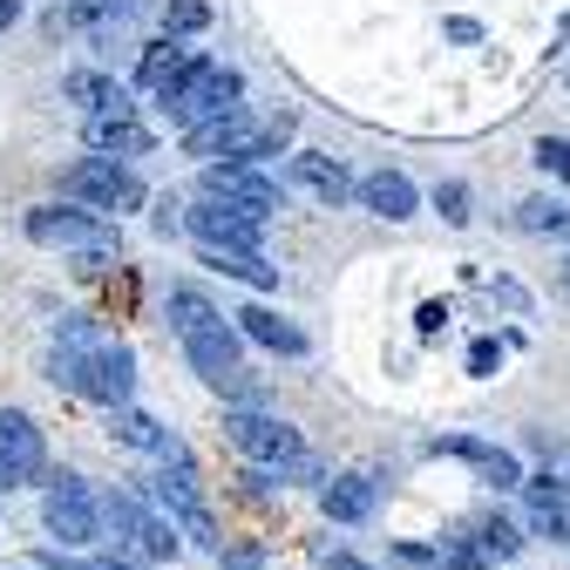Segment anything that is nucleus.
<instances>
[{"label": "nucleus", "mask_w": 570, "mask_h": 570, "mask_svg": "<svg viewBox=\"0 0 570 570\" xmlns=\"http://www.w3.org/2000/svg\"><path fill=\"white\" fill-rule=\"evenodd\" d=\"M61 197L68 204H89V210H116V218H122V210H136L150 190H142V177L122 157H96L89 150V157H76V164L61 170Z\"/></svg>", "instance_id": "obj_1"}, {"label": "nucleus", "mask_w": 570, "mask_h": 570, "mask_svg": "<svg viewBox=\"0 0 570 570\" xmlns=\"http://www.w3.org/2000/svg\"><path fill=\"white\" fill-rule=\"evenodd\" d=\"M225 435H232V449H238L245 462H258V469H293V462L306 455L299 428L278 421V414H258V407H232V414H225Z\"/></svg>", "instance_id": "obj_6"}, {"label": "nucleus", "mask_w": 570, "mask_h": 570, "mask_svg": "<svg viewBox=\"0 0 570 570\" xmlns=\"http://www.w3.org/2000/svg\"><path fill=\"white\" fill-rule=\"evenodd\" d=\"M150 503L190 537V543H204V550H225V537H218V517H210V503H204V489H197V469L190 462H164L157 469V482H150Z\"/></svg>", "instance_id": "obj_4"}, {"label": "nucleus", "mask_w": 570, "mask_h": 570, "mask_svg": "<svg viewBox=\"0 0 570 570\" xmlns=\"http://www.w3.org/2000/svg\"><path fill=\"white\" fill-rule=\"evenodd\" d=\"M197 258L210 272H225V278H245L252 293H272V285H278V265L265 252H245V245H197Z\"/></svg>", "instance_id": "obj_18"}, {"label": "nucleus", "mask_w": 570, "mask_h": 570, "mask_svg": "<svg viewBox=\"0 0 570 570\" xmlns=\"http://www.w3.org/2000/svg\"><path fill=\"white\" fill-rule=\"evenodd\" d=\"M530 449L543 455V475H550V482L570 495V442H543V435H530Z\"/></svg>", "instance_id": "obj_28"}, {"label": "nucleus", "mask_w": 570, "mask_h": 570, "mask_svg": "<svg viewBox=\"0 0 570 570\" xmlns=\"http://www.w3.org/2000/svg\"><path fill=\"white\" fill-rule=\"evenodd\" d=\"M517 225L537 232V238H570V204H557V197H523V204H517Z\"/></svg>", "instance_id": "obj_24"}, {"label": "nucleus", "mask_w": 570, "mask_h": 570, "mask_svg": "<svg viewBox=\"0 0 570 570\" xmlns=\"http://www.w3.org/2000/svg\"><path fill=\"white\" fill-rule=\"evenodd\" d=\"M414 204H421V190L401 170H367L361 177V210H374V218L401 225V218H414Z\"/></svg>", "instance_id": "obj_17"}, {"label": "nucleus", "mask_w": 570, "mask_h": 570, "mask_svg": "<svg viewBox=\"0 0 570 570\" xmlns=\"http://www.w3.org/2000/svg\"><path fill=\"white\" fill-rule=\"evenodd\" d=\"M204 28H210V0H164V35L190 41V35H204Z\"/></svg>", "instance_id": "obj_25"}, {"label": "nucleus", "mask_w": 570, "mask_h": 570, "mask_svg": "<svg viewBox=\"0 0 570 570\" xmlns=\"http://www.w3.org/2000/svg\"><path fill=\"white\" fill-rule=\"evenodd\" d=\"M82 394H96L102 407H129V394H136V353L122 340L82 353Z\"/></svg>", "instance_id": "obj_12"}, {"label": "nucleus", "mask_w": 570, "mask_h": 570, "mask_svg": "<svg viewBox=\"0 0 570 570\" xmlns=\"http://www.w3.org/2000/svg\"><path fill=\"white\" fill-rule=\"evenodd\" d=\"M293 184H299L306 197H320V204L361 197V177H353L340 157H326V150H299V157H293Z\"/></svg>", "instance_id": "obj_15"}, {"label": "nucleus", "mask_w": 570, "mask_h": 570, "mask_svg": "<svg viewBox=\"0 0 570 570\" xmlns=\"http://www.w3.org/2000/svg\"><path fill=\"white\" fill-rule=\"evenodd\" d=\"M164 109H170L177 136H190V129H204V122H218V116L245 109V76H238V68H225V61H204L197 76L164 102Z\"/></svg>", "instance_id": "obj_3"}, {"label": "nucleus", "mask_w": 570, "mask_h": 570, "mask_svg": "<svg viewBox=\"0 0 570 570\" xmlns=\"http://www.w3.org/2000/svg\"><path fill=\"white\" fill-rule=\"evenodd\" d=\"M136 8H142V0H76V21L102 28V21H129Z\"/></svg>", "instance_id": "obj_29"}, {"label": "nucleus", "mask_w": 570, "mask_h": 570, "mask_svg": "<svg viewBox=\"0 0 570 570\" xmlns=\"http://www.w3.org/2000/svg\"><path fill=\"white\" fill-rule=\"evenodd\" d=\"M170 333L177 340H197V333H210V326H225V313L218 306H210L204 293H197V285H170Z\"/></svg>", "instance_id": "obj_23"}, {"label": "nucleus", "mask_w": 570, "mask_h": 570, "mask_svg": "<svg viewBox=\"0 0 570 570\" xmlns=\"http://www.w3.org/2000/svg\"><path fill=\"white\" fill-rule=\"evenodd\" d=\"M530 489V530L550 537V543H570V495L543 475V482H523Z\"/></svg>", "instance_id": "obj_22"}, {"label": "nucleus", "mask_w": 570, "mask_h": 570, "mask_svg": "<svg viewBox=\"0 0 570 570\" xmlns=\"http://www.w3.org/2000/svg\"><path fill=\"white\" fill-rule=\"evenodd\" d=\"M41 469H48V442H41L35 414L0 407V489H28L41 482Z\"/></svg>", "instance_id": "obj_9"}, {"label": "nucleus", "mask_w": 570, "mask_h": 570, "mask_svg": "<svg viewBox=\"0 0 570 570\" xmlns=\"http://www.w3.org/2000/svg\"><path fill=\"white\" fill-rule=\"evenodd\" d=\"M326 570H374V563H361V557H346V550H340V557H326Z\"/></svg>", "instance_id": "obj_36"}, {"label": "nucleus", "mask_w": 570, "mask_h": 570, "mask_svg": "<svg viewBox=\"0 0 570 570\" xmlns=\"http://www.w3.org/2000/svg\"><path fill=\"white\" fill-rule=\"evenodd\" d=\"M204 197H232V204H252V210H278V184L258 170V164H204Z\"/></svg>", "instance_id": "obj_13"}, {"label": "nucleus", "mask_w": 570, "mask_h": 570, "mask_svg": "<svg viewBox=\"0 0 570 570\" xmlns=\"http://www.w3.org/2000/svg\"><path fill=\"white\" fill-rule=\"evenodd\" d=\"M232 320H238V333H245V340H258V346L285 353V361H299V353H306V333H299L293 320H278L272 306H245V313H232Z\"/></svg>", "instance_id": "obj_20"}, {"label": "nucleus", "mask_w": 570, "mask_h": 570, "mask_svg": "<svg viewBox=\"0 0 570 570\" xmlns=\"http://www.w3.org/2000/svg\"><path fill=\"white\" fill-rule=\"evenodd\" d=\"M563 299H570V258H563Z\"/></svg>", "instance_id": "obj_37"}, {"label": "nucleus", "mask_w": 570, "mask_h": 570, "mask_svg": "<svg viewBox=\"0 0 570 570\" xmlns=\"http://www.w3.org/2000/svg\"><path fill=\"white\" fill-rule=\"evenodd\" d=\"M21 8H28V0H0V28H14V21H21Z\"/></svg>", "instance_id": "obj_35"}, {"label": "nucleus", "mask_w": 570, "mask_h": 570, "mask_svg": "<svg viewBox=\"0 0 570 570\" xmlns=\"http://www.w3.org/2000/svg\"><path fill=\"white\" fill-rule=\"evenodd\" d=\"M374 475H340V482H326L320 489V510L333 517V523H367L374 517Z\"/></svg>", "instance_id": "obj_21"}, {"label": "nucleus", "mask_w": 570, "mask_h": 570, "mask_svg": "<svg viewBox=\"0 0 570 570\" xmlns=\"http://www.w3.org/2000/svg\"><path fill=\"white\" fill-rule=\"evenodd\" d=\"M116 435H122L129 449H142V455H164V462H190V455H184V442L170 435L164 421H150L142 407H116Z\"/></svg>", "instance_id": "obj_19"}, {"label": "nucleus", "mask_w": 570, "mask_h": 570, "mask_svg": "<svg viewBox=\"0 0 570 570\" xmlns=\"http://www.w3.org/2000/svg\"><path fill=\"white\" fill-rule=\"evenodd\" d=\"M435 210L449 225H469V184H435Z\"/></svg>", "instance_id": "obj_31"}, {"label": "nucleus", "mask_w": 570, "mask_h": 570, "mask_svg": "<svg viewBox=\"0 0 570 570\" xmlns=\"http://www.w3.org/2000/svg\"><path fill=\"white\" fill-rule=\"evenodd\" d=\"M475 543H482L489 557H517V550H523V530L503 523V517H489V523H475Z\"/></svg>", "instance_id": "obj_26"}, {"label": "nucleus", "mask_w": 570, "mask_h": 570, "mask_svg": "<svg viewBox=\"0 0 570 570\" xmlns=\"http://www.w3.org/2000/svg\"><path fill=\"white\" fill-rule=\"evenodd\" d=\"M197 68H204V55H197L190 41L164 35V41L142 48V61H136V89H142V96H157V102H170V96L197 76Z\"/></svg>", "instance_id": "obj_10"}, {"label": "nucleus", "mask_w": 570, "mask_h": 570, "mask_svg": "<svg viewBox=\"0 0 570 570\" xmlns=\"http://www.w3.org/2000/svg\"><path fill=\"white\" fill-rule=\"evenodd\" d=\"M537 164H543L557 184H570V136H543V142H537Z\"/></svg>", "instance_id": "obj_30"}, {"label": "nucleus", "mask_w": 570, "mask_h": 570, "mask_svg": "<svg viewBox=\"0 0 570 570\" xmlns=\"http://www.w3.org/2000/svg\"><path fill=\"white\" fill-rule=\"evenodd\" d=\"M61 102H76L82 116H116V109H136L129 89L116 76H102V68H68L61 76Z\"/></svg>", "instance_id": "obj_16"}, {"label": "nucleus", "mask_w": 570, "mask_h": 570, "mask_svg": "<svg viewBox=\"0 0 570 570\" xmlns=\"http://www.w3.org/2000/svg\"><path fill=\"white\" fill-rule=\"evenodd\" d=\"M28 238L48 252H122V232L89 204H35L28 210Z\"/></svg>", "instance_id": "obj_2"}, {"label": "nucleus", "mask_w": 570, "mask_h": 570, "mask_svg": "<svg viewBox=\"0 0 570 570\" xmlns=\"http://www.w3.org/2000/svg\"><path fill=\"white\" fill-rule=\"evenodd\" d=\"M495 367H503V346H495V340H475V346H469V374H475V381H489Z\"/></svg>", "instance_id": "obj_32"}, {"label": "nucleus", "mask_w": 570, "mask_h": 570, "mask_svg": "<svg viewBox=\"0 0 570 570\" xmlns=\"http://www.w3.org/2000/svg\"><path fill=\"white\" fill-rule=\"evenodd\" d=\"M102 523L116 530V543L142 563H170L177 557V523L157 517L142 495H102Z\"/></svg>", "instance_id": "obj_5"}, {"label": "nucleus", "mask_w": 570, "mask_h": 570, "mask_svg": "<svg viewBox=\"0 0 570 570\" xmlns=\"http://www.w3.org/2000/svg\"><path fill=\"white\" fill-rule=\"evenodd\" d=\"M184 225L197 245H245V252H265V210L252 204H232V197H197L184 210Z\"/></svg>", "instance_id": "obj_8"}, {"label": "nucleus", "mask_w": 570, "mask_h": 570, "mask_svg": "<svg viewBox=\"0 0 570 570\" xmlns=\"http://www.w3.org/2000/svg\"><path fill=\"white\" fill-rule=\"evenodd\" d=\"M442 326H449V306H442V299H428V306L414 313V333H421V340H435Z\"/></svg>", "instance_id": "obj_33"}, {"label": "nucleus", "mask_w": 570, "mask_h": 570, "mask_svg": "<svg viewBox=\"0 0 570 570\" xmlns=\"http://www.w3.org/2000/svg\"><path fill=\"white\" fill-rule=\"evenodd\" d=\"M442 563H449V570H495V557H489L475 537H449V543H442Z\"/></svg>", "instance_id": "obj_27"}, {"label": "nucleus", "mask_w": 570, "mask_h": 570, "mask_svg": "<svg viewBox=\"0 0 570 570\" xmlns=\"http://www.w3.org/2000/svg\"><path fill=\"white\" fill-rule=\"evenodd\" d=\"M41 523H48V537H61V550H89L102 537V503L89 495L82 475H55L41 495Z\"/></svg>", "instance_id": "obj_7"}, {"label": "nucleus", "mask_w": 570, "mask_h": 570, "mask_svg": "<svg viewBox=\"0 0 570 570\" xmlns=\"http://www.w3.org/2000/svg\"><path fill=\"white\" fill-rule=\"evenodd\" d=\"M435 455H455V462H469L482 482H495V489H523V462L510 455V449H495V442H475V435H442L435 442Z\"/></svg>", "instance_id": "obj_14"}, {"label": "nucleus", "mask_w": 570, "mask_h": 570, "mask_svg": "<svg viewBox=\"0 0 570 570\" xmlns=\"http://www.w3.org/2000/svg\"><path fill=\"white\" fill-rule=\"evenodd\" d=\"M82 142H89V150L96 157H150L157 150V129L150 122H142L136 109H116V116H82Z\"/></svg>", "instance_id": "obj_11"}, {"label": "nucleus", "mask_w": 570, "mask_h": 570, "mask_svg": "<svg viewBox=\"0 0 570 570\" xmlns=\"http://www.w3.org/2000/svg\"><path fill=\"white\" fill-rule=\"evenodd\" d=\"M225 570H258V543H238V550L225 557Z\"/></svg>", "instance_id": "obj_34"}]
</instances>
